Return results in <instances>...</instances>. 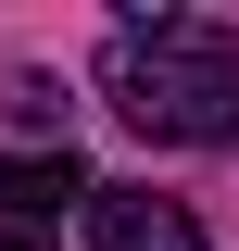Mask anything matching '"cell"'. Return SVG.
I'll return each mask as SVG.
<instances>
[{"label": "cell", "mask_w": 239, "mask_h": 251, "mask_svg": "<svg viewBox=\"0 0 239 251\" xmlns=\"http://www.w3.org/2000/svg\"><path fill=\"white\" fill-rule=\"evenodd\" d=\"M89 251H202V214L164 188H101L89 201Z\"/></svg>", "instance_id": "7a4b0ae2"}, {"label": "cell", "mask_w": 239, "mask_h": 251, "mask_svg": "<svg viewBox=\"0 0 239 251\" xmlns=\"http://www.w3.org/2000/svg\"><path fill=\"white\" fill-rule=\"evenodd\" d=\"M76 201H101V188L76 176L63 151H0V226H13V239H38V226L76 214Z\"/></svg>", "instance_id": "3957f363"}, {"label": "cell", "mask_w": 239, "mask_h": 251, "mask_svg": "<svg viewBox=\"0 0 239 251\" xmlns=\"http://www.w3.org/2000/svg\"><path fill=\"white\" fill-rule=\"evenodd\" d=\"M0 251H38V239H13V226H0Z\"/></svg>", "instance_id": "5b68a950"}, {"label": "cell", "mask_w": 239, "mask_h": 251, "mask_svg": "<svg viewBox=\"0 0 239 251\" xmlns=\"http://www.w3.org/2000/svg\"><path fill=\"white\" fill-rule=\"evenodd\" d=\"M0 113H13V126H63V75L13 63V75H0Z\"/></svg>", "instance_id": "277c9868"}, {"label": "cell", "mask_w": 239, "mask_h": 251, "mask_svg": "<svg viewBox=\"0 0 239 251\" xmlns=\"http://www.w3.org/2000/svg\"><path fill=\"white\" fill-rule=\"evenodd\" d=\"M101 88L139 138H239V25L202 13H139L101 50Z\"/></svg>", "instance_id": "6da1fadb"}]
</instances>
